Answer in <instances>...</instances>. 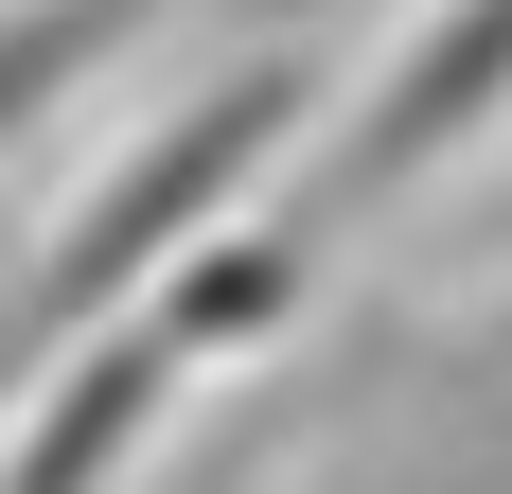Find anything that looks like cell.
Wrapping results in <instances>:
<instances>
[{
  "instance_id": "obj_1",
  "label": "cell",
  "mask_w": 512,
  "mask_h": 494,
  "mask_svg": "<svg viewBox=\"0 0 512 494\" xmlns=\"http://www.w3.org/2000/svg\"><path fill=\"white\" fill-rule=\"evenodd\" d=\"M301 106H318V71L301 53H248L230 89H195V106H159L142 142L89 177V212L36 247V283H18V318H0V371H36V353H71L89 318H124V300L177 265V247H212L230 212L265 195V159L301 142Z\"/></svg>"
},
{
  "instance_id": "obj_2",
  "label": "cell",
  "mask_w": 512,
  "mask_h": 494,
  "mask_svg": "<svg viewBox=\"0 0 512 494\" xmlns=\"http://www.w3.org/2000/svg\"><path fill=\"white\" fill-rule=\"evenodd\" d=\"M512 142V0H424L407 36H389V71L354 89V124L318 142L301 177V247L318 230H389V212L442 177V159Z\"/></svg>"
},
{
  "instance_id": "obj_3",
  "label": "cell",
  "mask_w": 512,
  "mask_h": 494,
  "mask_svg": "<svg viewBox=\"0 0 512 494\" xmlns=\"http://www.w3.org/2000/svg\"><path fill=\"white\" fill-rule=\"evenodd\" d=\"M159 389H177V336H159L142 300L89 318V336L53 353V389L0 424V494H124V459L159 442Z\"/></svg>"
},
{
  "instance_id": "obj_4",
  "label": "cell",
  "mask_w": 512,
  "mask_h": 494,
  "mask_svg": "<svg viewBox=\"0 0 512 494\" xmlns=\"http://www.w3.org/2000/svg\"><path fill=\"white\" fill-rule=\"evenodd\" d=\"M265 18H283V0H265Z\"/></svg>"
}]
</instances>
